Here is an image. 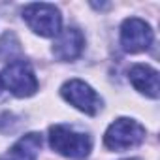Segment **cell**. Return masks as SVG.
I'll list each match as a JSON object with an SVG mask.
<instances>
[{
    "label": "cell",
    "mask_w": 160,
    "mask_h": 160,
    "mask_svg": "<svg viewBox=\"0 0 160 160\" xmlns=\"http://www.w3.org/2000/svg\"><path fill=\"white\" fill-rule=\"evenodd\" d=\"M0 77H2V83L19 98L32 96L38 91V79L34 75V70L25 60L17 58V60L10 62L4 68V73Z\"/></svg>",
    "instance_id": "277c9868"
},
{
    "label": "cell",
    "mask_w": 160,
    "mask_h": 160,
    "mask_svg": "<svg viewBox=\"0 0 160 160\" xmlns=\"http://www.w3.org/2000/svg\"><path fill=\"white\" fill-rule=\"evenodd\" d=\"M130 83L134 85L136 91L149 98H158L160 94V83H158V72L147 64H136L130 68L128 73Z\"/></svg>",
    "instance_id": "ba28073f"
},
{
    "label": "cell",
    "mask_w": 160,
    "mask_h": 160,
    "mask_svg": "<svg viewBox=\"0 0 160 160\" xmlns=\"http://www.w3.org/2000/svg\"><path fill=\"white\" fill-rule=\"evenodd\" d=\"M42 149V136L36 132H30L23 136L6 154L4 160H38Z\"/></svg>",
    "instance_id": "9c48e42d"
},
{
    "label": "cell",
    "mask_w": 160,
    "mask_h": 160,
    "mask_svg": "<svg viewBox=\"0 0 160 160\" xmlns=\"http://www.w3.org/2000/svg\"><path fill=\"white\" fill-rule=\"evenodd\" d=\"M152 43V30L151 27L138 19L130 17L121 27V45L126 53H141L147 51Z\"/></svg>",
    "instance_id": "8992f818"
},
{
    "label": "cell",
    "mask_w": 160,
    "mask_h": 160,
    "mask_svg": "<svg viewBox=\"0 0 160 160\" xmlns=\"http://www.w3.org/2000/svg\"><path fill=\"white\" fill-rule=\"evenodd\" d=\"M2 87H4V83H2V77H0V92H2Z\"/></svg>",
    "instance_id": "8fae6325"
},
{
    "label": "cell",
    "mask_w": 160,
    "mask_h": 160,
    "mask_svg": "<svg viewBox=\"0 0 160 160\" xmlns=\"http://www.w3.org/2000/svg\"><path fill=\"white\" fill-rule=\"evenodd\" d=\"M143 139H145V128L138 121L126 119V117H121L115 122H111L104 136V143L111 151H122V149L136 147Z\"/></svg>",
    "instance_id": "3957f363"
},
{
    "label": "cell",
    "mask_w": 160,
    "mask_h": 160,
    "mask_svg": "<svg viewBox=\"0 0 160 160\" xmlns=\"http://www.w3.org/2000/svg\"><path fill=\"white\" fill-rule=\"evenodd\" d=\"M23 19L36 34L43 38H53L60 34L62 17L53 4H28L23 10Z\"/></svg>",
    "instance_id": "7a4b0ae2"
},
{
    "label": "cell",
    "mask_w": 160,
    "mask_h": 160,
    "mask_svg": "<svg viewBox=\"0 0 160 160\" xmlns=\"http://www.w3.org/2000/svg\"><path fill=\"white\" fill-rule=\"evenodd\" d=\"M60 94L68 104H72L73 108H77L79 111L87 115H96L102 108V98L96 94V91L91 85H87L81 79L66 81L60 89Z\"/></svg>",
    "instance_id": "5b68a950"
},
{
    "label": "cell",
    "mask_w": 160,
    "mask_h": 160,
    "mask_svg": "<svg viewBox=\"0 0 160 160\" xmlns=\"http://www.w3.org/2000/svg\"><path fill=\"white\" fill-rule=\"evenodd\" d=\"M21 55V43L13 32H4L0 36V60L2 62H13L15 57Z\"/></svg>",
    "instance_id": "30bf717a"
},
{
    "label": "cell",
    "mask_w": 160,
    "mask_h": 160,
    "mask_svg": "<svg viewBox=\"0 0 160 160\" xmlns=\"http://www.w3.org/2000/svg\"><path fill=\"white\" fill-rule=\"evenodd\" d=\"M85 49V36L79 28H66L60 30V34L57 36L55 43H53V55L58 60H75Z\"/></svg>",
    "instance_id": "52a82bcc"
},
{
    "label": "cell",
    "mask_w": 160,
    "mask_h": 160,
    "mask_svg": "<svg viewBox=\"0 0 160 160\" xmlns=\"http://www.w3.org/2000/svg\"><path fill=\"white\" fill-rule=\"evenodd\" d=\"M128 160H138V158H128Z\"/></svg>",
    "instance_id": "7c38bea8"
},
{
    "label": "cell",
    "mask_w": 160,
    "mask_h": 160,
    "mask_svg": "<svg viewBox=\"0 0 160 160\" xmlns=\"http://www.w3.org/2000/svg\"><path fill=\"white\" fill-rule=\"evenodd\" d=\"M49 145L62 156L85 158L92 149V139L85 132H77L66 124H55L49 128Z\"/></svg>",
    "instance_id": "6da1fadb"
}]
</instances>
